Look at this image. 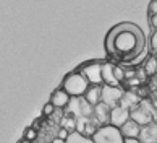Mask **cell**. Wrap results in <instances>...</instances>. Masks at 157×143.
<instances>
[{"mask_svg": "<svg viewBox=\"0 0 157 143\" xmlns=\"http://www.w3.org/2000/svg\"><path fill=\"white\" fill-rule=\"evenodd\" d=\"M105 49L118 60H133L144 49V36L138 26L123 23L109 31L105 38Z\"/></svg>", "mask_w": 157, "mask_h": 143, "instance_id": "6da1fadb", "label": "cell"}, {"mask_svg": "<svg viewBox=\"0 0 157 143\" xmlns=\"http://www.w3.org/2000/svg\"><path fill=\"white\" fill-rule=\"evenodd\" d=\"M125 94V89H121V86H102V103H105L110 109L120 106V101Z\"/></svg>", "mask_w": 157, "mask_h": 143, "instance_id": "5b68a950", "label": "cell"}, {"mask_svg": "<svg viewBox=\"0 0 157 143\" xmlns=\"http://www.w3.org/2000/svg\"><path fill=\"white\" fill-rule=\"evenodd\" d=\"M149 21H151V25H152L154 31H157V15H152V16H149Z\"/></svg>", "mask_w": 157, "mask_h": 143, "instance_id": "4316f807", "label": "cell"}, {"mask_svg": "<svg viewBox=\"0 0 157 143\" xmlns=\"http://www.w3.org/2000/svg\"><path fill=\"white\" fill-rule=\"evenodd\" d=\"M89 104L92 106H97L99 103H102V86H96V85H91L89 89L86 91V94L83 96Z\"/></svg>", "mask_w": 157, "mask_h": 143, "instance_id": "9a60e30c", "label": "cell"}, {"mask_svg": "<svg viewBox=\"0 0 157 143\" xmlns=\"http://www.w3.org/2000/svg\"><path fill=\"white\" fill-rule=\"evenodd\" d=\"M70 101H71V96L63 89L62 86L60 88H57L55 91H52L50 94V99H49V103L54 104L55 109H62V111H65L67 109V106L70 104Z\"/></svg>", "mask_w": 157, "mask_h": 143, "instance_id": "ba28073f", "label": "cell"}, {"mask_svg": "<svg viewBox=\"0 0 157 143\" xmlns=\"http://www.w3.org/2000/svg\"><path fill=\"white\" fill-rule=\"evenodd\" d=\"M149 16H152V15H157V0H152V2L149 3Z\"/></svg>", "mask_w": 157, "mask_h": 143, "instance_id": "cb8c5ba5", "label": "cell"}, {"mask_svg": "<svg viewBox=\"0 0 157 143\" xmlns=\"http://www.w3.org/2000/svg\"><path fill=\"white\" fill-rule=\"evenodd\" d=\"M115 76H117L118 81L121 83V81H125V78H126V72H125L123 68H120V67H117V65H115Z\"/></svg>", "mask_w": 157, "mask_h": 143, "instance_id": "603a6c76", "label": "cell"}, {"mask_svg": "<svg viewBox=\"0 0 157 143\" xmlns=\"http://www.w3.org/2000/svg\"><path fill=\"white\" fill-rule=\"evenodd\" d=\"M89 86H91V83L86 80V76L79 70L70 72L68 75H65V78L62 81V88L71 98H83L86 91L89 89Z\"/></svg>", "mask_w": 157, "mask_h": 143, "instance_id": "7a4b0ae2", "label": "cell"}, {"mask_svg": "<svg viewBox=\"0 0 157 143\" xmlns=\"http://www.w3.org/2000/svg\"><path fill=\"white\" fill-rule=\"evenodd\" d=\"M105 60H89L83 65H79L78 70L86 76L91 85L96 86H104V78H102V67Z\"/></svg>", "mask_w": 157, "mask_h": 143, "instance_id": "3957f363", "label": "cell"}, {"mask_svg": "<svg viewBox=\"0 0 157 143\" xmlns=\"http://www.w3.org/2000/svg\"><path fill=\"white\" fill-rule=\"evenodd\" d=\"M68 135H70L68 130H65V129L59 127V132H57V137H59V138H62V140H67V138H68Z\"/></svg>", "mask_w": 157, "mask_h": 143, "instance_id": "d4e9b609", "label": "cell"}, {"mask_svg": "<svg viewBox=\"0 0 157 143\" xmlns=\"http://www.w3.org/2000/svg\"><path fill=\"white\" fill-rule=\"evenodd\" d=\"M81 99L83 98H71L70 104L67 106V109H65V116H71L75 119L83 117V112H81Z\"/></svg>", "mask_w": 157, "mask_h": 143, "instance_id": "2e32d148", "label": "cell"}, {"mask_svg": "<svg viewBox=\"0 0 157 143\" xmlns=\"http://www.w3.org/2000/svg\"><path fill=\"white\" fill-rule=\"evenodd\" d=\"M130 114H131V121L138 122L141 127L154 122L152 121V109L149 107V104L146 103V101H141V104H139L138 107H135L133 111H130Z\"/></svg>", "mask_w": 157, "mask_h": 143, "instance_id": "8992f818", "label": "cell"}, {"mask_svg": "<svg viewBox=\"0 0 157 143\" xmlns=\"http://www.w3.org/2000/svg\"><path fill=\"white\" fill-rule=\"evenodd\" d=\"M141 125L135 121H128L125 125L120 127V132L123 135V138H139V133H141Z\"/></svg>", "mask_w": 157, "mask_h": 143, "instance_id": "4fadbf2b", "label": "cell"}, {"mask_svg": "<svg viewBox=\"0 0 157 143\" xmlns=\"http://www.w3.org/2000/svg\"><path fill=\"white\" fill-rule=\"evenodd\" d=\"M97 124L94 122L92 117H78L76 119V132L83 133L86 137H94V133L97 132Z\"/></svg>", "mask_w": 157, "mask_h": 143, "instance_id": "52a82bcc", "label": "cell"}, {"mask_svg": "<svg viewBox=\"0 0 157 143\" xmlns=\"http://www.w3.org/2000/svg\"><path fill=\"white\" fill-rule=\"evenodd\" d=\"M67 143H94V140L91 137H86L83 133H78V132H73L68 135Z\"/></svg>", "mask_w": 157, "mask_h": 143, "instance_id": "ac0fdd59", "label": "cell"}, {"mask_svg": "<svg viewBox=\"0 0 157 143\" xmlns=\"http://www.w3.org/2000/svg\"><path fill=\"white\" fill-rule=\"evenodd\" d=\"M102 78H104V85H107V86H121V83L115 76V65L112 62H104Z\"/></svg>", "mask_w": 157, "mask_h": 143, "instance_id": "8fae6325", "label": "cell"}, {"mask_svg": "<svg viewBox=\"0 0 157 143\" xmlns=\"http://www.w3.org/2000/svg\"><path fill=\"white\" fill-rule=\"evenodd\" d=\"M52 143H67V140H62V138H59V137H55V138L52 140Z\"/></svg>", "mask_w": 157, "mask_h": 143, "instance_id": "f1b7e54d", "label": "cell"}, {"mask_svg": "<svg viewBox=\"0 0 157 143\" xmlns=\"http://www.w3.org/2000/svg\"><path fill=\"white\" fill-rule=\"evenodd\" d=\"M130 119H131L130 111L125 109V107H121V106H117L110 111V125H113V127L120 129L121 125H125Z\"/></svg>", "mask_w": 157, "mask_h": 143, "instance_id": "30bf717a", "label": "cell"}, {"mask_svg": "<svg viewBox=\"0 0 157 143\" xmlns=\"http://www.w3.org/2000/svg\"><path fill=\"white\" fill-rule=\"evenodd\" d=\"M155 70H157V60L154 57L147 59L146 63H144V72H146L147 75H152V73H155Z\"/></svg>", "mask_w": 157, "mask_h": 143, "instance_id": "44dd1931", "label": "cell"}, {"mask_svg": "<svg viewBox=\"0 0 157 143\" xmlns=\"http://www.w3.org/2000/svg\"><path fill=\"white\" fill-rule=\"evenodd\" d=\"M18 143H33V141H28V140H25V138H21Z\"/></svg>", "mask_w": 157, "mask_h": 143, "instance_id": "f546056e", "label": "cell"}, {"mask_svg": "<svg viewBox=\"0 0 157 143\" xmlns=\"http://www.w3.org/2000/svg\"><path fill=\"white\" fill-rule=\"evenodd\" d=\"M139 141L141 143H157V122H151L144 125L139 133Z\"/></svg>", "mask_w": 157, "mask_h": 143, "instance_id": "7c38bea8", "label": "cell"}, {"mask_svg": "<svg viewBox=\"0 0 157 143\" xmlns=\"http://www.w3.org/2000/svg\"><path fill=\"white\" fill-rule=\"evenodd\" d=\"M37 137H39V133H37V129H34L33 125H29V127H26L25 129V132H23V138L25 140H28V141H36L37 140Z\"/></svg>", "mask_w": 157, "mask_h": 143, "instance_id": "d6986e66", "label": "cell"}, {"mask_svg": "<svg viewBox=\"0 0 157 143\" xmlns=\"http://www.w3.org/2000/svg\"><path fill=\"white\" fill-rule=\"evenodd\" d=\"M151 47L155 51L157 49V31L152 33V36H151Z\"/></svg>", "mask_w": 157, "mask_h": 143, "instance_id": "484cf974", "label": "cell"}, {"mask_svg": "<svg viewBox=\"0 0 157 143\" xmlns=\"http://www.w3.org/2000/svg\"><path fill=\"white\" fill-rule=\"evenodd\" d=\"M60 127L68 130L70 133L76 132V119L71 117V116H65V114H63V119L60 121Z\"/></svg>", "mask_w": 157, "mask_h": 143, "instance_id": "e0dca14e", "label": "cell"}, {"mask_svg": "<svg viewBox=\"0 0 157 143\" xmlns=\"http://www.w3.org/2000/svg\"><path fill=\"white\" fill-rule=\"evenodd\" d=\"M81 112H83V117H92L94 114V106L89 104L84 98L81 99Z\"/></svg>", "mask_w": 157, "mask_h": 143, "instance_id": "ffe728a7", "label": "cell"}, {"mask_svg": "<svg viewBox=\"0 0 157 143\" xmlns=\"http://www.w3.org/2000/svg\"><path fill=\"white\" fill-rule=\"evenodd\" d=\"M139 104H141V99H139V96L133 91H125L123 98H121V101H120V106L128 109V111H133Z\"/></svg>", "mask_w": 157, "mask_h": 143, "instance_id": "5bb4252c", "label": "cell"}, {"mask_svg": "<svg viewBox=\"0 0 157 143\" xmlns=\"http://www.w3.org/2000/svg\"><path fill=\"white\" fill-rule=\"evenodd\" d=\"M94 143H123L125 138L121 135L118 127H113V125H104V127H99L97 132L92 137Z\"/></svg>", "mask_w": 157, "mask_h": 143, "instance_id": "277c9868", "label": "cell"}, {"mask_svg": "<svg viewBox=\"0 0 157 143\" xmlns=\"http://www.w3.org/2000/svg\"><path fill=\"white\" fill-rule=\"evenodd\" d=\"M55 107H54V104L52 103H45L44 106H42V117H52L55 114Z\"/></svg>", "mask_w": 157, "mask_h": 143, "instance_id": "7402d4cb", "label": "cell"}, {"mask_svg": "<svg viewBox=\"0 0 157 143\" xmlns=\"http://www.w3.org/2000/svg\"><path fill=\"white\" fill-rule=\"evenodd\" d=\"M110 107L105 103H99L97 106H94V114H92V119L97 124V127H104V125L110 124Z\"/></svg>", "mask_w": 157, "mask_h": 143, "instance_id": "9c48e42d", "label": "cell"}, {"mask_svg": "<svg viewBox=\"0 0 157 143\" xmlns=\"http://www.w3.org/2000/svg\"><path fill=\"white\" fill-rule=\"evenodd\" d=\"M123 143H141V141H139V138H125Z\"/></svg>", "mask_w": 157, "mask_h": 143, "instance_id": "83f0119b", "label": "cell"}]
</instances>
